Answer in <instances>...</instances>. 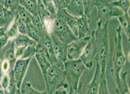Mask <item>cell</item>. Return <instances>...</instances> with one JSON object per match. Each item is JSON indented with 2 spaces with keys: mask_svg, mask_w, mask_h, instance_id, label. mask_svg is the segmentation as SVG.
Returning <instances> with one entry per match:
<instances>
[{
  "mask_svg": "<svg viewBox=\"0 0 130 94\" xmlns=\"http://www.w3.org/2000/svg\"><path fill=\"white\" fill-rule=\"evenodd\" d=\"M108 22L97 20V27L93 30L96 42V58L95 61L101 69V73L106 74V68L109 55V35Z\"/></svg>",
  "mask_w": 130,
  "mask_h": 94,
  "instance_id": "1",
  "label": "cell"
},
{
  "mask_svg": "<svg viewBox=\"0 0 130 94\" xmlns=\"http://www.w3.org/2000/svg\"><path fill=\"white\" fill-rule=\"evenodd\" d=\"M127 62V58L125 57L123 49V40H122V31L120 26L115 30V37L113 41V50H112V58H111V75L114 79L115 86L119 83L120 73L124 69V65Z\"/></svg>",
  "mask_w": 130,
  "mask_h": 94,
  "instance_id": "2",
  "label": "cell"
},
{
  "mask_svg": "<svg viewBox=\"0 0 130 94\" xmlns=\"http://www.w3.org/2000/svg\"><path fill=\"white\" fill-rule=\"evenodd\" d=\"M45 82L46 94H54L55 91L66 84L64 74V66L62 62L51 65L43 75Z\"/></svg>",
  "mask_w": 130,
  "mask_h": 94,
  "instance_id": "3",
  "label": "cell"
},
{
  "mask_svg": "<svg viewBox=\"0 0 130 94\" xmlns=\"http://www.w3.org/2000/svg\"><path fill=\"white\" fill-rule=\"evenodd\" d=\"M63 66L65 81L68 85L69 89H78L80 88V78L86 69L85 65L80 59H67L63 63Z\"/></svg>",
  "mask_w": 130,
  "mask_h": 94,
  "instance_id": "4",
  "label": "cell"
},
{
  "mask_svg": "<svg viewBox=\"0 0 130 94\" xmlns=\"http://www.w3.org/2000/svg\"><path fill=\"white\" fill-rule=\"evenodd\" d=\"M94 7L97 8L98 19L105 22H108L111 18H117L124 13L120 9L112 6L110 2H107L106 0H96Z\"/></svg>",
  "mask_w": 130,
  "mask_h": 94,
  "instance_id": "5",
  "label": "cell"
},
{
  "mask_svg": "<svg viewBox=\"0 0 130 94\" xmlns=\"http://www.w3.org/2000/svg\"><path fill=\"white\" fill-rule=\"evenodd\" d=\"M52 33L59 41H61L63 43L67 44V45L77 39L76 36L72 32L71 29L68 27V26L59 18H56L54 21Z\"/></svg>",
  "mask_w": 130,
  "mask_h": 94,
  "instance_id": "6",
  "label": "cell"
},
{
  "mask_svg": "<svg viewBox=\"0 0 130 94\" xmlns=\"http://www.w3.org/2000/svg\"><path fill=\"white\" fill-rule=\"evenodd\" d=\"M95 58H96V42H95L94 39V33L92 30L88 43L85 46L79 59L83 62V64L85 65L86 68L91 69L95 61Z\"/></svg>",
  "mask_w": 130,
  "mask_h": 94,
  "instance_id": "7",
  "label": "cell"
},
{
  "mask_svg": "<svg viewBox=\"0 0 130 94\" xmlns=\"http://www.w3.org/2000/svg\"><path fill=\"white\" fill-rule=\"evenodd\" d=\"M30 60H31V59H17L15 64H14L12 73L14 81H15V84H16L18 89L21 88V87H22V85L24 83V79H25V76H26V71H27L28 66L30 64Z\"/></svg>",
  "mask_w": 130,
  "mask_h": 94,
  "instance_id": "8",
  "label": "cell"
},
{
  "mask_svg": "<svg viewBox=\"0 0 130 94\" xmlns=\"http://www.w3.org/2000/svg\"><path fill=\"white\" fill-rule=\"evenodd\" d=\"M90 37L76 39L67 45V59L69 60H75L79 59L85 46L87 45Z\"/></svg>",
  "mask_w": 130,
  "mask_h": 94,
  "instance_id": "9",
  "label": "cell"
},
{
  "mask_svg": "<svg viewBox=\"0 0 130 94\" xmlns=\"http://www.w3.org/2000/svg\"><path fill=\"white\" fill-rule=\"evenodd\" d=\"M12 42H13V47H14V52H15V58H16V59H19L21 58L24 50L27 46L37 43L35 41L30 39L27 35H22V34H18L12 40Z\"/></svg>",
  "mask_w": 130,
  "mask_h": 94,
  "instance_id": "10",
  "label": "cell"
},
{
  "mask_svg": "<svg viewBox=\"0 0 130 94\" xmlns=\"http://www.w3.org/2000/svg\"><path fill=\"white\" fill-rule=\"evenodd\" d=\"M53 42V52L56 59L59 62L64 63L67 60V44H65L61 41H59L53 33L50 34Z\"/></svg>",
  "mask_w": 130,
  "mask_h": 94,
  "instance_id": "11",
  "label": "cell"
},
{
  "mask_svg": "<svg viewBox=\"0 0 130 94\" xmlns=\"http://www.w3.org/2000/svg\"><path fill=\"white\" fill-rule=\"evenodd\" d=\"M57 18L63 21L77 38V18L76 17H74L73 15L69 14L66 10H59L57 12Z\"/></svg>",
  "mask_w": 130,
  "mask_h": 94,
  "instance_id": "12",
  "label": "cell"
},
{
  "mask_svg": "<svg viewBox=\"0 0 130 94\" xmlns=\"http://www.w3.org/2000/svg\"><path fill=\"white\" fill-rule=\"evenodd\" d=\"M128 76H129V65L126 68H125V65H124V69L122 70L120 73L119 83L116 85V93L117 94H130L129 86L127 83V77Z\"/></svg>",
  "mask_w": 130,
  "mask_h": 94,
  "instance_id": "13",
  "label": "cell"
},
{
  "mask_svg": "<svg viewBox=\"0 0 130 94\" xmlns=\"http://www.w3.org/2000/svg\"><path fill=\"white\" fill-rule=\"evenodd\" d=\"M90 29V18L86 15L77 18V39L86 38L91 36Z\"/></svg>",
  "mask_w": 130,
  "mask_h": 94,
  "instance_id": "14",
  "label": "cell"
},
{
  "mask_svg": "<svg viewBox=\"0 0 130 94\" xmlns=\"http://www.w3.org/2000/svg\"><path fill=\"white\" fill-rule=\"evenodd\" d=\"M100 78H101V69L99 65L96 63V67H95V71L93 77L91 79L87 86V88L85 90L84 94H97L98 89H99V86H100Z\"/></svg>",
  "mask_w": 130,
  "mask_h": 94,
  "instance_id": "15",
  "label": "cell"
},
{
  "mask_svg": "<svg viewBox=\"0 0 130 94\" xmlns=\"http://www.w3.org/2000/svg\"><path fill=\"white\" fill-rule=\"evenodd\" d=\"M15 19V12L7 10L2 5H0V27H6L12 24Z\"/></svg>",
  "mask_w": 130,
  "mask_h": 94,
  "instance_id": "16",
  "label": "cell"
},
{
  "mask_svg": "<svg viewBox=\"0 0 130 94\" xmlns=\"http://www.w3.org/2000/svg\"><path fill=\"white\" fill-rule=\"evenodd\" d=\"M66 11L76 18L85 15L84 6H83L82 0H72L70 5L66 8Z\"/></svg>",
  "mask_w": 130,
  "mask_h": 94,
  "instance_id": "17",
  "label": "cell"
},
{
  "mask_svg": "<svg viewBox=\"0 0 130 94\" xmlns=\"http://www.w3.org/2000/svg\"><path fill=\"white\" fill-rule=\"evenodd\" d=\"M0 59L1 60H9L12 63L16 62L17 59L15 58V52H14L12 41H10L6 47L2 50V52L0 53Z\"/></svg>",
  "mask_w": 130,
  "mask_h": 94,
  "instance_id": "18",
  "label": "cell"
},
{
  "mask_svg": "<svg viewBox=\"0 0 130 94\" xmlns=\"http://www.w3.org/2000/svg\"><path fill=\"white\" fill-rule=\"evenodd\" d=\"M119 21V26L121 31L126 36V38L129 40L130 38V17L128 13H123L121 16L117 17Z\"/></svg>",
  "mask_w": 130,
  "mask_h": 94,
  "instance_id": "19",
  "label": "cell"
},
{
  "mask_svg": "<svg viewBox=\"0 0 130 94\" xmlns=\"http://www.w3.org/2000/svg\"><path fill=\"white\" fill-rule=\"evenodd\" d=\"M34 57H35L36 60H37V62H38V65H39L40 69H41V71H42V75H44L45 74L46 71H47V70L49 69V67L51 66V63L49 62L47 58H46L42 53L36 52Z\"/></svg>",
  "mask_w": 130,
  "mask_h": 94,
  "instance_id": "20",
  "label": "cell"
},
{
  "mask_svg": "<svg viewBox=\"0 0 130 94\" xmlns=\"http://www.w3.org/2000/svg\"><path fill=\"white\" fill-rule=\"evenodd\" d=\"M42 32H43V30L37 29L31 23L26 25V35L28 36L30 39H32L33 41H35L37 43L39 42L40 37H41Z\"/></svg>",
  "mask_w": 130,
  "mask_h": 94,
  "instance_id": "21",
  "label": "cell"
},
{
  "mask_svg": "<svg viewBox=\"0 0 130 94\" xmlns=\"http://www.w3.org/2000/svg\"><path fill=\"white\" fill-rule=\"evenodd\" d=\"M15 14H16V16L19 17L21 20H23L26 25L31 23L32 14H31L29 11H27V10H26L25 8H23L22 6H19L17 8L16 11H15Z\"/></svg>",
  "mask_w": 130,
  "mask_h": 94,
  "instance_id": "22",
  "label": "cell"
},
{
  "mask_svg": "<svg viewBox=\"0 0 130 94\" xmlns=\"http://www.w3.org/2000/svg\"><path fill=\"white\" fill-rule=\"evenodd\" d=\"M37 1L38 0H19L20 6L25 8L31 14H37Z\"/></svg>",
  "mask_w": 130,
  "mask_h": 94,
  "instance_id": "23",
  "label": "cell"
},
{
  "mask_svg": "<svg viewBox=\"0 0 130 94\" xmlns=\"http://www.w3.org/2000/svg\"><path fill=\"white\" fill-rule=\"evenodd\" d=\"M20 94H46L45 90L44 91H38L32 87L31 83L26 82L23 83L22 87L20 88Z\"/></svg>",
  "mask_w": 130,
  "mask_h": 94,
  "instance_id": "24",
  "label": "cell"
},
{
  "mask_svg": "<svg viewBox=\"0 0 130 94\" xmlns=\"http://www.w3.org/2000/svg\"><path fill=\"white\" fill-rule=\"evenodd\" d=\"M42 2L44 5L47 11L50 13V15L54 17V18H57L58 9H57V6H56L55 0H42Z\"/></svg>",
  "mask_w": 130,
  "mask_h": 94,
  "instance_id": "25",
  "label": "cell"
},
{
  "mask_svg": "<svg viewBox=\"0 0 130 94\" xmlns=\"http://www.w3.org/2000/svg\"><path fill=\"white\" fill-rule=\"evenodd\" d=\"M110 3L112 6L120 9L124 13H128V11H129L130 0H115Z\"/></svg>",
  "mask_w": 130,
  "mask_h": 94,
  "instance_id": "26",
  "label": "cell"
},
{
  "mask_svg": "<svg viewBox=\"0 0 130 94\" xmlns=\"http://www.w3.org/2000/svg\"><path fill=\"white\" fill-rule=\"evenodd\" d=\"M36 45H37V43H36V44H32V45L27 46V47L24 50L23 54H22V55H21L20 59H32V58L36 54Z\"/></svg>",
  "mask_w": 130,
  "mask_h": 94,
  "instance_id": "27",
  "label": "cell"
},
{
  "mask_svg": "<svg viewBox=\"0 0 130 94\" xmlns=\"http://www.w3.org/2000/svg\"><path fill=\"white\" fill-rule=\"evenodd\" d=\"M19 34L18 32V28H17V25H16V22H15V20L12 22V24L10 25L9 27H8V30H7V33H6V36L9 38L10 41H12L17 35Z\"/></svg>",
  "mask_w": 130,
  "mask_h": 94,
  "instance_id": "28",
  "label": "cell"
},
{
  "mask_svg": "<svg viewBox=\"0 0 130 94\" xmlns=\"http://www.w3.org/2000/svg\"><path fill=\"white\" fill-rule=\"evenodd\" d=\"M97 94H110L109 93V90H108V87H107L106 74H102V73H101L100 86H99V89H98Z\"/></svg>",
  "mask_w": 130,
  "mask_h": 94,
  "instance_id": "29",
  "label": "cell"
},
{
  "mask_svg": "<svg viewBox=\"0 0 130 94\" xmlns=\"http://www.w3.org/2000/svg\"><path fill=\"white\" fill-rule=\"evenodd\" d=\"M3 6L6 8L7 10L15 12L17 10V8L20 6L19 0H5Z\"/></svg>",
  "mask_w": 130,
  "mask_h": 94,
  "instance_id": "30",
  "label": "cell"
},
{
  "mask_svg": "<svg viewBox=\"0 0 130 94\" xmlns=\"http://www.w3.org/2000/svg\"><path fill=\"white\" fill-rule=\"evenodd\" d=\"M15 22H16L17 25V28H18V32L19 34H22V35H26V24L24 22L23 20H21L19 17L16 16L15 14Z\"/></svg>",
  "mask_w": 130,
  "mask_h": 94,
  "instance_id": "31",
  "label": "cell"
},
{
  "mask_svg": "<svg viewBox=\"0 0 130 94\" xmlns=\"http://www.w3.org/2000/svg\"><path fill=\"white\" fill-rule=\"evenodd\" d=\"M31 24L35 26L37 29L43 30L42 28V19L39 17L38 14H32V18H31Z\"/></svg>",
  "mask_w": 130,
  "mask_h": 94,
  "instance_id": "32",
  "label": "cell"
},
{
  "mask_svg": "<svg viewBox=\"0 0 130 94\" xmlns=\"http://www.w3.org/2000/svg\"><path fill=\"white\" fill-rule=\"evenodd\" d=\"M72 0H55L57 9L59 10H66V8L70 5Z\"/></svg>",
  "mask_w": 130,
  "mask_h": 94,
  "instance_id": "33",
  "label": "cell"
},
{
  "mask_svg": "<svg viewBox=\"0 0 130 94\" xmlns=\"http://www.w3.org/2000/svg\"><path fill=\"white\" fill-rule=\"evenodd\" d=\"M69 87L68 85H67V83L65 85H63L62 87H60L59 88H58L57 90L55 91V93L54 94H69Z\"/></svg>",
  "mask_w": 130,
  "mask_h": 94,
  "instance_id": "34",
  "label": "cell"
},
{
  "mask_svg": "<svg viewBox=\"0 0 130 94\" xmlns=\"http://www.w3.org/2000/svg\"><path fill=\"white\" fill-rule=\"evenodd\" d=\"M9 42H10V40H9V38L6 35L0 38V53L2 52V50L6 47V45L9 43Z\"/></svg>",
  "mask_w": 130,
  "mask_h": 94,
  "instance_id": "35",
  "label": "cell"
},
{
  "mask_svg": "<svg viewBox=\"0 0 130 94\" xmlns=\"http://www.w3.org/2000/svg\"><path fill=\"white\" fill-rule=\"evenodd\" d=\"M7 30H8V28H6V27H0V38L6 35Z\"/></svg>",
  "mask_w": 130,
  "mask_h": 94,
  "instance_id": "36",
  "label": "cell"
},
{
  "mask_svg": "<svg viewBox=\"0 0 130 94\" xmlns=\"http://www.w3.org/2000/svg\"><path fill=\"white\" fill-rule=\"evenodd\" d=\"M69 94H81L80 92V88L78 89H70L69 90Z\"/></svg>",
  "mask_w": 130,
  "mask_h": 94,
  "instance_id": "37",
  "label": "cell"
},
{
  "mask_svg": "<svg viewBox=\"0 0 130 94\" xmlns=\"http://www.w3.org/2000/svg\"><path fill=\"white\" fill-rule=\"evenodd\" d=\"M0 94H5V90H4L3 87L1 86V84H0Z\"/></svg>",
  "mask_w": 130,
  "mask_h": 94,
  "instance_id": "38",
  "label": "cell"
},
{
  "mask_svg": "<svg viewBox=\"0 0 130 94\" xmlns=\"http://www.w3.org/2000/svg\"><path fill=\"white\" fill-rule=\"evenodd\" d=\"M1 63H2V61H1V59H0V76H1V74H2V68H1Z\"/></svg>",
  "mask_w": 130,
  "mask_h": 94,
  "instance_id": "39",
  "label": "cell"
},
{
  "mask_svg": "<svg viewBox=\"0 0 130 94\" xmlns=\"http://www.w3.org/2000/svg\"><path fill=\"white\" fill-rule=\"evenodd\" d=\"M4 1H5V0H0V5H2V6H3V5H4Z\"/></svg>",
  "mask_w": 130,
  "mask_h": 94,
  "instance_id": "40",
  "label": "cell"
}]
</instances>
